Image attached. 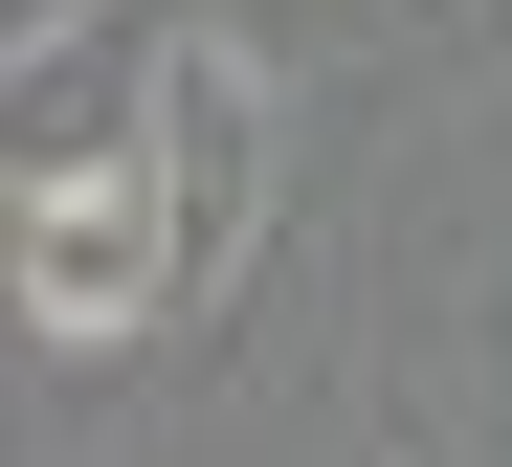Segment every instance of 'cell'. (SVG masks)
I'll list each match as a JSON object with an SVG mask.
<instances>
[{"label": "cell", "mask_w": 512, "mask_h": 467, "mask_svg": "<svg viewBox=\"0 0 512 467\" xmlns=\"http://www.w3.org/2000/svg\"><path fill=\"white\" fill-rule=\"evenodd\" d=\"M156 201H179V267L223 290L245 245H268V201H290V67L245 45V23H156Z\"/></svg>", "instance_id": "6da1fadb"}, {"label": "cell", "mask_w": 512, "mask_h": 467, "mask_svg": "<svg viewBox=\"0 0 512 467\" xmlns=\"http://www.w3.org/2000/svg\"><path fill=\"white\" fill-rule=\"evenodd\" d=\"M156 312H201L156 156H67V178H23V334H45V356H134Z\"/></svg>", "instance_id": "7a4b0ae2"}, {"label": "cell", "mask_w": 512, "mask_h": 467, "mask_svg": "<svg viewBox=\"0 0 512 467\" xmlns=\"http://www.w3.org/2000/svg\"><path fill=\"white\" fill-rule=\"evenodd\" d=\"M0 134H23V178L134 156V134H156V45H112L90 0H45V23H23V67H0Z\"/></svg>", "instance_id": "3957f363"}]
</instances>
